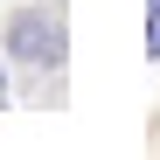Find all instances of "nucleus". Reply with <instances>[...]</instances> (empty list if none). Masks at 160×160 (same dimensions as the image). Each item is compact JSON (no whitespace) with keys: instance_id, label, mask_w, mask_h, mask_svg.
Wrapping results in <instances>:
<instances>
[{"instance_id":"1","label":"nucleus","mask_w":160,"mask_h":160,"mask_svg":"<svg viewBox=\"0 0 160 160\" xmlns=\"http://www.w3.org/2000/svg\"><path fill=\"white\" fill-rule=\"evenodd\" d=\"M7 63H21V70H56L63 63V21L42 14V7H21L7 21Z\"/></svg>"},{"instance_id":"2","label":"nucleus","mask_w":160,"mask_h":160,"mask_svg":"<svg viewBox=\"0 0 160 160\" xmlns=\"http://www.w3.org/2000/svg\"><path fill=\"white\" fill-rule=\"evenodd\" d=\"M146 56L160 63V0H146Z\"/></svg>"}]
</instances>
